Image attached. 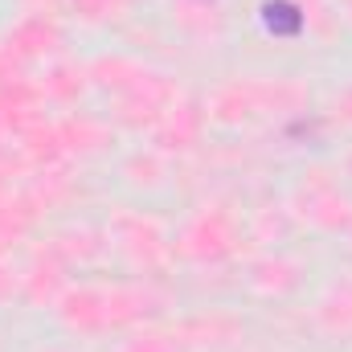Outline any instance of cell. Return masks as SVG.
I'll use <instances>...</instances> for the list:
<instances>
[{
    "label": "cell",
    "mask_w": 352,
    "mask_h": 352,
    "mask_svg": "<svg viewBox=\"0 0 352 352\" xmlns=\"http://www.w3.org/2000/svg\"><path fill=\"white\" fill-rule=\"evenodd\" d=\"M258 16H263L266 33H274V37H295L303 29V12L295 0H263Z\"/></svg>",
    "instance_id": "obj_1"
}]
</instances>
